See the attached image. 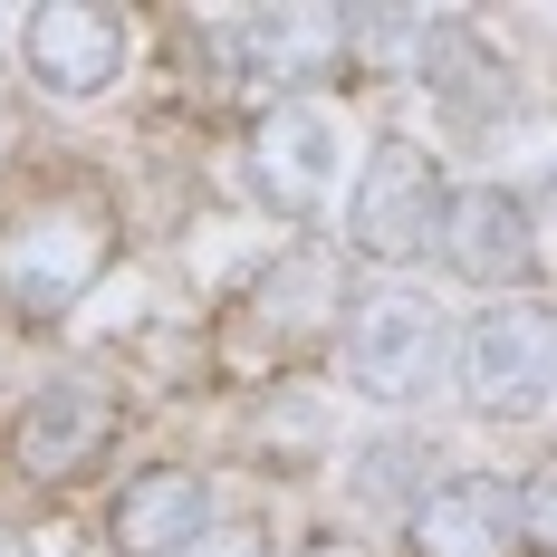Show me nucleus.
<instances>
[{"instance_id":"f257e3e1","label":"nucleus","mask_w":557,"mask_h":557,"mask_svg":"<svg viewBox=\"0 0 557 557\" xmlns=\"http://www.w3.org/2000/svg\"><path fill=\"white\" fill-rule=\"evenodd\" d=\"M115 193L107 183H39V193H20L10 212H0V318H20V327H58L97 278L115 270Z\"/></svg>"},{"instance_id":"f03ea898","label":"nucleus","mask_w":557,"mask_h":557,"mask_svg":"<svg viewBox=\"0 0 557 557\" xmlns=\"http://www.w3.org/2000/svg\"><path fill=\"white\" fill-rule=\"evenodd\" d=\"M240 173H250V202L270 222H318L327 193L356 173V115H346V97H278V107H260L250 145H240Z\"/></svg>"},{"instance_id":"7ed1b4c3","label":"nucleus","mask_w":557,"mask_h":557,"mask_svg":"<svg viewBox=\"0 0 557 557\" xmlns=\"http://www.w3.org/2000/svg\"><path fill=\"white\" fill-rule=\"evenodd\" d=\"M461 327L443 318V298H423L413 278H375L346 308V375L366 404H423L433 385H451Z\"/></svg>"},{"instance_id":"20e7f679","label":"nucleus","mask_w":557,"mask_h":557,"mask_svg":"<svg viewBox=\"0 0 557 557\" xmlns=\"http://www.w3.org/2000/svg\"><path fill=\"white\" fill-rule=\"evenodd\" d=\"M443 212H451V183H443V164H433V145L385 135V145L356 164V193H346V250L375 260L385 278H413L443 250Z\"/></svg>"},{"instance_id":"39448f33","label":"nucleus","mask_w":557,"mask_h":557,"mask_svg":"<svg viewBox=\"0 0 557 557\" xmlns=\"http://www.w3.org/2000/svg\"><path fill=\"white\" fill-rule=\"evenodd\" d=\"M451 385L481 423H529L557 404V308L548 298H491L471 327H461V356H451Z\"/></svg>"},{"instance_id":"423d86ee","label":"nucleus","mask_w":557,"mask_h":557,"mask_svg":"<svg viewBox=\"0 0 557 557\" xmlns=\"http://www.w3.org/2000/svg\"><path fill=\"white\" fill-rule=\"evenodd\" d=\"M212 67L240 97H327V77L346 67V10H231L212 20Z\"/></svg>"},{"instance_id":"0eeeda50","label":"nucleus","mask_w":557,"mask_h":557,"mask_svg":"<svg viewBox=\"0 0 557 557\" xmlns=\"http://www.w3.org/2000/svg\"><path fill=\"white\" fill-rule=\"evenodd\" d=\"M115 423H125L115 375H97V366L49 375V385L10 413V471L39 481V491H67V481H87V471L115 451Z\"/></svg>"},{"instance_id":"6e6552de","label":"nucleus","mask_w":557,"mask_h":557,"mask_svg":"<svg viewBox=\"0 0 557 557\" xmlns=\"http://www.w3.org/2000/svg\"><path fill=\"white\" fill-rule=\"evenodd\" d=\"M125 49H135V20L115 0H39L29 29H20V67H29V87L58 97V107L107 97L115 77H125Z\"/></svg>"},{"instance_id":"1a4fd4ad","label":"nucleus","mask_w":557,"mask_h":557,"mask_svg":"<svg viewBox=\"0 0 557 557\" xmlns=\"http://www.w3.org/2000/svg\"><path fill=\"white\" fill-rule=\"evenodd\" d=\"M461 288H529L539 270V212H529V193H509V183H461L443 212V250H433Z\"/></svg>"},{"instance_id":"9d476101","label":"nucleus","mask_w":557,"mask_h":557,"mask_svg":"<svg viewBox=\"0 0 557 557\" xmlns=\"http://www.w3.org/2000/svg\"><path fill=\"white\" fill-rule=\"evenodd\" d=\"M212 481L193 461H145L135 481H115L107 500V557H183L193 539H212Z\"/></svg>"},{"instance_id":"9b49d317","label":"nucleus","mask_w":557,"mask_h":557,"mask_svg":"<svg viewBox=\"0 0 557 557\" xmlns=\"http://www.w3.org/2000/svg\"><path fill=\"white\" fill-rule=\"evenodd\" d=\"M346 308H356V288L327 250H278L270 270H250V336L270 356H308L327 327L346 336Z\"/></svg>"},{"instance_id":"f8f14e48","label":"nucleus","mask_w":557,"mask_h":557,"mask_svg":"<svg viewBox=\"0 0 557 557\" xmlns=\"http://www.w3.org/2000/svg\"><path fill=\"white\" fill-rule=\"evenodd\" d=\"M519 491L500 471H443L433 500L404 519V557H519Z\"/></svg>"},{"instance_id":"ddd939ff","label":"nucleus","mask_w":557,"mask_h":557,"mask_svg":"<svg viewBox=\"0 0 557 557\" xmlns=\"http://www.w3.org/2000/svg\"><path fill=\"white\" fill-rule=\"evenodd\" d=\"M433 107H443L451 135H491V125H509V107H519V77H509V58L481 39V20H433V49H423V77H413Z\"/></svg>"},{"instance_id":"4468645a","label":"nucleus","mask_w":557,"mask_h":557,"mask_svg":"<svg viewBox=\"0 0 557 557\" xmlns=\"http://www.w3.org/2000/svg\"><path fill=\"white\" fill-rule=\"evenodd\" d=\"M433 481H443V451L423 443V433H375L346 461V500L366 509V519H413V509L433 500Z\"/></svg>"},{"instance_id":"2eb2a0df","label":"nucleus","mask_w":557,"mask_h":557,"mask_svg":"<svg viewBox=\"0 0 557 557\" xmlns=\"http://www.w3.org/2000/svg\"><path fill=\"white\" fill-rule=\"evenodd\" d=\"M443 10H346V67L356 77H423Z\"/></svg>"},{"instance_id":"dca6fc26","label":"nucleus","mask_w":557,"mask_h":557,"mask_svg":"<svg viewBox=\"0 0 557 557\" xmlns=\"http://www.w3.org/2000/svg\"><path fill=\"white\" fill-rule=\"evenodd\" d=\"M519 539L557 557V451L529 471V481H519Z\"/></svg>"},{"instance_id":"f3484780","label":"nucleus","mask_w":557,"mask_h":557,"mask_svg":"<svg viewBox=\"0 0 557 557\" xmlns=\"http://www.w3.org/2000/svg\"><path fill=\"white\" fill-rule=\"evenodd\" d=\"M183 557H270V529H250V519H222L212 539H193Z\"/></svg>"},{"instance_id":"a211bd4d","label":"nucleus","mask_w":557,"mask_h":557,"mask_svg":"<svg viewBox=\"0 0 557 557\" xmlns=\"http://www.w3.org/2000/svg\"><path fill=\"white\" fill-rule=\"evenodd\" d=\"M298 557H375V548H366V539H346V529H336V539H308V548H298Z\"/></svg>"}]
</instances>
